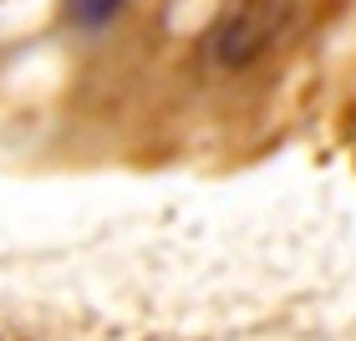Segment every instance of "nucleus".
Returning <instances> with one entry per match:
<instances>
[{
    "label": "nucleus",
    "instance_id": "f257e3e1",
    "mask_svg": "<svg viewBox=\"0 0 356 341\" xmlns=\"http://www.w3.org/2000/svg\"><path fill=\"white\" fill-rule=\"evenodd\" d=\"M270 31H275V0H254V6H245L239 15H229V21L219 26V36H214V67H224V72L250 67L270 46Z\"/></svg>",
    "mask_w": 356,
    "mask_h": 341
},
{
    "label": "nucleus",
    "instance_id": "f03ea898",
    "mask_svg": "<svg viewBox=\"0 0 356 341\" xmlns=\"http://www.w3.org/2000/svg\"><path fill=\"white\" fill-rule=\"evenodd\" d=\"M118 10H122V0H72V21L82 31H102Z\"/></svg>",
    "mask_w": 356,
    "mask_h": 341
}]
</instances>
